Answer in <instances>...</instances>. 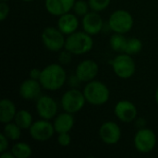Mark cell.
Wrapping results in <instances>:
<instances>
[{
	"label": "cell",
	"mask_w": 158,
	"mask_h": 158,
	"mask_svg": "<svg viewBox=\"0 0 158 158\" xmlns=\"http://www.w3.org/2000/svg\"><path fill=\"white\" fill-rule=\"evenodd\" d=\"M99 72V66L94 59H84L81 61L75 69V75L81 82H89L95 80Z\"/></svg>",
	"instance_id": "cell-13"
},
{
	"label": "cell",
	"mask_w": 158,
	"mask_h": 158,
	"mask_svg": "<svg viewBox=\"0 0 158 158\" xmlns=\"http://www.w3.org/2000/svg\"><path fill=\"white\" fill-rule=\"evenodd\" d=\"M114 114L121 122L131 123L137 118L138 110L132 102L129 100H120L115 105Z\"/></svg>",
	"instance_id": "cell-12"
},
{
	"label": "cell",
	"mask_w": 158,
	"mask_h": 158,
	"mask_svg": "<svg viewBox=\"0 0 158 158\" xmlns=\"http://www.w3.org/2000/svg\"><path fill=\"white\" fill-rule=\"evenodd\" d=\"M67 36L57 27H46L41 34L44 47L51 52H59L65 48Z\"/></svg>",
	"instance_id": "cell-7"
},
{
	"label": "cell",
	"mask_w": 158,
	"mask_h": 158,
	"mask_svg": "<svg viewBox=\"0 0 158 158\" xmlns=\"http://www.w3.org/2000/svg\"><path fill=\"white\" fill-rule=\"evenodd\" d=\"M98 134L104 143L106 145H115L120 141L122 131L117 122L107 120L100 126Z\"/></svg>",
	"instance_id": "cell-11"
},
{
	"label": "cell",
	"mask_w": 158,
	"mask_h": 158,
	"mask_svg": "<svg viewBox=\"0 0 158 158\" xmlns=\"http://www.w3.org/2000/svg\"><path fill=\"white\" fill-rule=\"evenodd\" d=\"M90 10L91 8H90L89 3L88 1H85V0H76L72 8V12L75 13L79 18L84 17Z\"/></svg>",
	"instance_id": "cell-25"
},
{
	"label": "cell",
	"mask_w": 158,
	"mask_h": 158,
	"mask_svg": "<svg viewBox=\"0 0 158 158\" xmlns=\"http://www.w3.org/2000/svg\"><path fill=\"white\" fill-rule=\"evenodd\" d=\"M1 1H5V2H8L9 0H1Z\"/></svg>",
	"instance_id": "cell-37"
},
{
	"label": "cell",
	"mask_w": 158,
	"mask_h": 158,
	"mask_svg": "<svg viewBox=\"0 0 158 158\" xmlns=\"http://www.w3.org/2000/svg\"><path fill=\"white\" fill-rule=\"evenodd\" d=\"M81 81L79 80V78H78L76 75H72V76H70L69 79V85H70L72 88H77L78 85H79V83H81Z\"/></svg>",
	"instance_id": "cell-32"
},
{
	"label": "cell",
	"mask_w": 158,
	"mask_h": 158,
	"mask_svg": "<svg viewBox=\"0 0 158 158\" xmlns=\"http://www.w3.org/2000/svg\"><path fill=\"white\" fill-rule=\"evenodd\" d=\"M15 158H29L32 156V149L30 144L24 142H18L11 147Z\"/></svg>",
	"instance_id": "cell-21"
},
{
	"label": "cell",
	"mask_w": 158,
	"mask_h": 158,
	"mask_svg": "<svg viewBox=\"0 0 158 158\" xmlns=\"http://www.w3.org/2000/svg\"><path fill=\"white\" fill-rule=\"evenodd\" d=\"M76 0H44V7L46 11L55 17L72 11Z\"/></svg>",
	"instance_id": "cell-17"
},
{
	"label": "cell",
	"mask_w": 158,
	"mask_h": 158,
	"mask_svg": "<svg viewBox=\"0 0 158 158\" xmlns=\"http://www.w3.org/2000/svg\"><path fill=\"white\" fill-rule=\"evenodd\" d=\"M110 65L116 76L122 80L131 79L136 72V63L132 56L126 53L116 56L110 60Z\"/></svg>",
	"instance_id": "cell-4"
},
{
	"label": "cell",
	"mask_w": 158,
	"mask_h": 158,
	"mask_svg": "<svg viewBox=\"0 0 158 158\" xmlns=\"http://www.w3.org/2000/svg\"><path fill=\"white\" fill-rule=\"evenodd\" d=\"M23 2H31V1H34V0H21Z\"/></svg>",
	"instance_id": "cell-36"
},
{
	"label": "cell",
	"mask_w": 158,
	"mask_h": 158,
	"mask_svg": "<svg viewBox=\"0 0 158 158\" xmlns=\"http://www.w3.org/2000/svg\"><path fill=\"white\" fill-rule=\"evenodd\" d=\"M21 131L22 130L14 121L5 124L3 128V133L12 142H17L20 139Z\"/></svg>",
	"instance_id": "cell-23"
},
{
	"label": "cell",
	"mask_w": 158,
	"mask_h": 158,
	"mask_svg": "<svg viewBox=\"0 0 158 158\" xmlns=\"http://www.w3.org/2000/svg\"><path fill=\"white\" fill-rule=\"evenodd\" d=\"M135 125L137 129H143L146 127V119L144 118H138L135 119Z\"/></svg>",
	"instance_id": "cell-33"
},
{
	"label": "cell",
	"mask_w": 158,
	"mask_h": 158,
	"mask_svg": "<svg viewBox=\"0 0 158 158\" xmlns=\"http://www.w3.org/2000/svg\"><path fill=\"white\" fill-rule=\"evenodd\" d=\"M134 25L133 16L126 9H117L108 18V27L116 33L126 34Z\"/></svg>",
	"instance_id": "cell-5"
},
{
	"label": "cell",
	"mask_w": 158,
	"mask_h": 158,
	"mask_svg": "<svg viewBox=\"0 0 158 158\" xmlns=\"http://www.w3.org/2000/svg\"><path fill=\"white\" fill-rule=\"evenodd\" d=\"M14 122L23 131L29 130L33 123V118L30 111L26 109H20L17 111L14 118Z\"/></svg>",
	"instance_id": "cell-20"
},
{
	"label": "cell",
	"mask_w": 158,
	"mask_h": 158,
	"mask_svg": "<svg viewBox=\"0 0 158 158\" xmlns=\"http://www.w3.org/2000/svg\"><path fill=\"white\" fill-rule=\"evenodd\" d=\"M142 49H143V42L137 37H131V38H128L127 40L124 53L133 56V55L140 53Z\"/></svg>",
	"instance_id": "cell-24"
},
{
	"label": "cell",
	"mask_w": 158,
	"mask_h": 158,
	"mask_svg": "<svg viewBox=\"0 0 158 158\" xmlns=\"http://www.w3.org/2000/svg\"><path fill=\"white\" fill-rule=\"evenodd\" d=\"M30 136L36 142H47L56 133L53 122L47 119H38L33 121L32 125L29 129Z\"/></svg>",
	"instance_id": "cell-9"
},
{
	"label": "cell",
	"mask_w": 158,
	"mask_h": 158,
	"mask_svg": "<svg viewBox=\"0 0 158 158\" xmlns=\"http://www.w3.org/2000/svg\"><path fill=\"white\" fill-rule=\"evenodd\" d=\"M82 31L92 36L99 34L104 28V20L99 12L90 10L84 17L81 18Z\"/></svg>",
	"instance_id": "cell-14"
},
{
	"label": "cell",
	"mask_w": 158,
	"mask_h": 158,
	"mask_svg": "<svg viewBox=\"0 0 158 158\" xmlns=\"http://www.w3.org/2000/svg\"><path fill=\"white\" fill-rule=\"evenodd\" d=\"M41 71L42 69H31L30 73H29V77L31 78V79H34V80H38L39 81V78L41 76Z\"/></svg>",
	"instance_id": "cell-31"
},
{
	"label": "cell",
	"mask_w": 158,
	"mask_h": 158,
	"mask_svg": "<svg viewBox=\"0 0 158 158\" xmlns=\"http://www.w3.org/2000/svg\"><path fill=\"white\" fill-rule=\"evenodd\" d=\"M67 71L59 63L49 64L42 69L39 81L43 89L50 92L60 90L67 82Z\"/></svg>",
	"instance_id": "cell-1"
},
{
	"label": "cell",
	"mask_w": 158,
	"mask_h": 158,
	"mask_svg": "<svg viewBox=\"0 0 158 158\" xmlns=\"http://www.w3.org/2000/svg\"><path fill=\"white\" fill-rule=\"evenodd\" d=\"M9 12H10V7H9V5L7 4V2L1 1V3H0V20L1 21L6 20L9 15Z\"/></svg>",
	"instance_id": "cell-29"
},
{
	"label": "cell",
	"mask_w": 158,
	"mask_h": 158,
	"mask_svg": "<svg viewBox=\"0 0 158 158\" xmlns=\"http://www.w3.org/2000/svg\"><path fill=\"white\" fill-rule=\"evenodd\" d=\"M42 89L43 87L38 80L29 77V79H26L20 83L19 87V95L25 101L36 100L41 96Z\"/></svg>",
	"instance_id": "cell-15"
},
{
	"label": "cell",
	"mask_w": 158,
	"mask_h": 158,
	"mask_svg": "<svg viewBox=\"0 0 158 158\" xmlns=\"http://www.w3.org/2000/svg\"><path fill=\"white\" fill-rule=\"evenodd\" d=\"M1 158H15V156L10 150V151H5L1 153Z\"/></svg>",
	"instance_id": "cell-34"
},
{
	"label": "cell",
	"mask_w": 158,
	"mask_h": 158,
	"mask_svg": "<svg viewBox=\"0 0 158 158\" xmlns=\"http://www.w3.org/2000/svg\"><path fill=\"white\" fill-rule=\"evenodd\" d=\"M127 38L125 34L114 32L109 39V45L111 49L118 53H124L127 44Z\"/></svg>",
	"instance_id": "cell-22"
},
{
	"label": "cell",
	"mask_w": 158,
	"mask_h": 158,
	"mask_svg": "<svg viewBox=\"0 0 158 158\" xmlns=\"http://www.w3.org/2000/svg\"><path fill=\"white\" fill-rule=\"evenodd\" d=\"M56 141L59 146L61 147H68L71 143V136L69 132H64V133H59L57 134Z\"/></svg>",
	"instance_id": "cell-28"
},
{
	"label": "cell",
	"mask_w": 158,
	"mask_h": 158,
	"mask_svg": "<svg viewBox=\"0 0 158 158\" xmlns=\"http://www.w3.org/2000/svg\"><path fill=\"white\" fill-rule=\"evenodd\" d=\"M86 102L92 106H100L106 105L110 98L109 88L103 81L94 80L87 82L82 90Z\"/></svg>",
	"instance_id": "cell-3"
},
{
	"label": "cell",
	"mask_w": 158,
	"mask_h": 158,
	"mask_svg": "<svg viewBox=\"0 0 158 158\" xmlns=\"http://www.w3.org/2000/svg\"><path fill=\"white\" fill-rule=\"evenodd\" d=\"M94 47L93 36L84 31H77L66 38L65 49L73 56H81L89 53Z\"/></svg>",
	"instance_id": "cell-2"
},
{
	"label": "cell",
	"mask_w": 158,
	"mask_h": 158,
	"mask_svg": "<svg viewBox=\"0 0 158 158\" xmlns=\"http://www.w3.org/2000/svg\"><path fill=\"white\" fill-rule=\"evenodd\" d=\"M88 3L91 10L100 13L109 6L111 0H88Z\"/></svg>",
	"instance_id": "cell-26"
},
{
	"label": "cell",
	"mask_w": 158,
	"mask_h": 158,
	"mask_svg": "<svg viewBox=\"0 0 158 158\" xmlns=\"http://www.w3.org/2000/svg\"><path fill=\"white\" fill-rule=\"evenodd\" d=\"M156 135L155 131L147 127L138 129L134 137L133 144L135 149L141 154H148L156 146Z\"/></svg>",
	"instance_id": "cell-8"
},
{
	"label": "cell",
	"mask_w": 158,
	"mask_h": 158,
	"mask_svg": "<svg viewBox=\"0 0 158 158\" xmlns=\"http://www.w3.org/2000/svg\"><path fill=\"white\" fill-rule=\"evenodd\" d=\"M35 110L40 118L53 120L58 114V105L52 96L44 94L36 99Z\"/></svg>",
	"instance_id": "cell-10"
},
{
	"label": "cell",
	"mask_w": 158,
	"mask_h": 158,
	"mask_svg": "<svg viewBox=\"0 0 158 158\" xmlns=\"http://www.w3.org/2000/svg\"><path fill=\"white\" fill-rule=\"evenodd\" d=\"M155 100H156V105L158 106V87L156 88V93H155Z\"/></svg>",
	"instance_id": "cell-35"
},
{
	"label": "cell",
	"mask_w": 158,
	"mask_h": 158,
	"mask_svg": "<svg viewBox=\"0 0 158 158\" xmlns=\"http://www.w3.org/2000/svg\"><path fill=\"white\" fill-rule=\"evenodd\" d=\"M9 139L2 132L0 133V152L3 153L5 151H7L9 147Z\"/></svg>",
	"instance_id": "cell-30"
},
{
	"label": "cell",
	"mask_w": 158,
	"mask_h": 158,
	"mask_svg": "<svg viewBox=\"0 0 158 158\" xmlns=\"http://www.w3.org/2000/svg\"><path fill=\"white\" fill-rule=\"evenodd\" d=\"M72 56L73 55L67 49H65V48L62 49L61 51L58 52V56H57L58 63L63 66L70 64V62L72 61Z\"/></svg>",
	"instance_id": "cell-27"
},
{
	"label": "cell",
	"mask_w": 158,
	"mask_h": 158,
	"mask_svg": "<svg viewBox=\"0 0 158 158\" xmlns=\"http://www.w3.org/2000/svg\"><path fill=\"white\" fill-rule=\"evenodd\" d=\"M86 99L82 91L77 88H71L65 92L60 99V105L64 111L76 114L80 112L86 104Z\"/></svg>",
	"instance_id": "cell-6"
},
{
	"label": "cell",
	"mask_w": 158,
	"mask_h": 158,
	"mask_svg": "<svg viewBox=\"0 0 158 158\" xmlns=\"http://www.w3.org/2000/svg\"><path fill=\"white\" fill-rule=\"evenodd\" d=\"M75 124V118L73 117V114L68 113L66 111L59 113L56 116V118L53 119V125L56 131V133H64V132H69Z\"/></svg>",
	"instance_id": "cell-18"
},
{
	"label": "cell",
	"mask_w": 158,
	"mask_h": 158,
	"mask_svg": "<svg viewBox=\"0 0 158 158\" xmlns=\"http://www.w3.org/2000/svg\"><path fill=\"white\" fill-rule=\"evenodd\" d=\"M79 25H80L79 17L71 11L59 16L56 21V27L66 36L77 31Z\"/></svg>",
	"instance_id": "cell-16"
},
{
	"label": "cell",
	"mask_w": 158,
	"mask_h": 158,
	"mask_svg": "<svg viewBox=\"0 0 158 158\" xmlns=\"http://www.w3.org/2000/svg\"><path fill=\"white\" fill-rule=\"evenodd\" d=\"M17 107L15 103L7 98H4L0 102V122L5 125L14 121L17 114Z\"/></svg>",
	"instance_id": "cell-19"
}]
</instances>
